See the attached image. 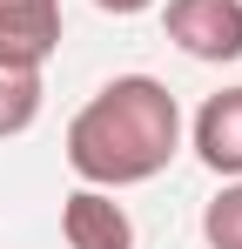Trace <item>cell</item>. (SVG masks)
<instances>
[{
    "instance_id": "6da1fadb",
    "label": "cell",
    "mask_w": 242,
    "mask_h": 249,
    "mask_svg": "<svg viewBox=\"0 0 242 249\" xmlns=\"http://www.w3.org/2000/svg\"><path fill=\"white\" fill-rule=\"evenodd\" d=\"M182 148V108L155 74H115L74 122H68V168L87 189H135L155 182Z\"/></svg>"
},
{
    "instance_id": "52a82bcc",
    "label": "cell",
    "mask_w": 242,
    "mask_h": 249,
    "mask_svg": "<svg viewBox=\"0 0 242 249\" xmlns=\"http://www.w3.org/2000/svg\"><path fill=\"white\" fill-rule=\"evenodd\" d=\"M202 236H208V249H242V175L202 209Z\"/></svg>"
},
{
    "instance_id": "5b68a950",
    "label": "cell",
    "mask_w": 242,
    "mask_h": 249,
    "mask_svg": "<svg viewBox=\"0 0 242 249\" xmlns=\"http://www.w3.org/2000/svg\"><path fill=\"white\" fill-rule=\"evenodd\" d=\"M195 155L208 175H242V88H222V94H208L195 108Z\"/></svg>"
},
{
    "instance_id": "ba28073f",
    "label": "cell",
    "mask_w": 242,
    "mask_h": 249,
    "mask_svg": "<svg viewBox=\"0 0 242 249\" xmlns=\"http://www.w3.org/2000/svg\"><path fill=\"white\" fill-rule=\"evenodd\" d=\"M101 14H141V7H155V0H94Z\"/></svg>"
},
{
    "instance_id": "8992f818",
    "label": "cell",
    "mask_w": 242,
    "mask_h": 249,
    "mask_svg": "<svg viewBox=\"0 0 242 249\" xmlns=\"http://www.w3.org/2000/svg\"><path fill=\"white\" fill-rule=\"evenodd\" d=\"M40 101H47L40 68H14V61H0V142H7V135H27V128L40 122Z\"/></svg>"
},
{
    "instance_id": "3957f363",
    "label": "cell",
    "mask_w": 242,
    "mask_h": 249,
    "mask_svg": "<svg viewBox=\"0 0 242 249\" xmlns=\"http://www.w3.org/2000/svg\"><path fill=\"white\" fill-rule=\"evenodd\" d=\"M61 47V0H0V61L47 68Z\"/></svg>"
},
{
    "instance_id": "7a4b0ae2",
    "label": "cell",
    "mask_w": 242,
    "mask_h": 249,
    "mask_svg": "<svg viewBox=\"0 0 242 249\" xmlns=\"http://www.w3.org/2000/svg\"><path fill=\"white\" fill-rule=\"evenodd\" d=\"M161 20L189 61H242V0H168Z\"/></svg>"
},
{
    "instance_id": "277c9868",
    "label": "cell",
    "mask_w": 242,
    "mask_h": 249,
    "mask_svg": "<svg viewBox=\"0 0 242 249\" xmlns=\"http://www.w3.org/2000/svg\"><path fill=\"white\" fill-rule=\"evenodd\" d=\"M61 236H68V249H135V222L115 202V189H87L81 182L61 202Z\"/></svg>"
}]
</instances>
